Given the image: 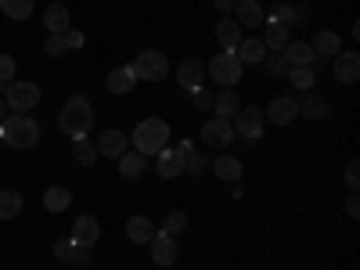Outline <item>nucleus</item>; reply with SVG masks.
Here are the masks:
<instances>
[{
  "label": "nucleus",
  "instance_id": "nucleus-1",
  "mask_svg": "<svg viewBox=\"0 0 360 270\" xmlns=\"http://www.w3.org/2000/svg\"><path fill=\"white\" fill-rule=\"evenodd\" d=\"M0 141H4L8 148H15V152H29V148H37V141H40L37 119L29 112L4 115V123H0Z\"/></svg>",
  "mask_w": 360,
  "mask_h": 270
},
{
  "label": "nucleus",
  "instance_id": "nucleus-2",
  "mask_svg": "<svg viewBox=\"0 0 360 270\" xmlns=\"http://www.w3.org/2000/svg\"><path fill=\"white\" fill-rule=\"evenodd\" d=\"M130 141H134V152H141L144 159L148 155H159L162 148H166V141H169V123H166V119H159V115L141 119L137 130L130 134Z\"/></svg>",
  "mask_w": 360,
  "mask_h": 270
},
{
  "label": "nucleus",
  "instance_id": "nucleus-3",
  "mask_svg": "<svg viewBox=\"0 0 360 270\" xmlns=\"http://www.w3.org/2000/svg\"><path fill=\"white\" fill-rule=\"evenodd\" d=\"M58 127H62V134H69L72 141L86 137L90 127H94V108H90V101L79 98V94L69 98V101L62 105V115H58Z\"/></svg>",
  "mask_w": 360,
  "mask_h": 270
},
{
  "label": "nucleus",
  "instance_id": "nucleus-4",
  "mask_svg": "<svg viewBox=\"0 0 360 270\" xmlns=\"http://www.w3.org/2000/svg\"><path fill=\"white\" fill-rule=\"evenodd\" d=\"M130 69H134V76L144 79V83H159V79H166L169 62H166V54H162V51H141V54H137V62H134Z\"/></svg>",
  "mask_w": 360,
  "mask_h": 270
},
{
  "label": "nucleus",
  "instance_id": "nucleus-5",
  "mask_svg": "<svg viewBox=\"0 0 360 270\" xmlns=\"http://www.w3.org/2000/svg\"><path fill=\"white\" fill-rule=\"evenodd\" d=\"M4 94H8L4 105L15 108V112H29V108H37V105H40V86H37V83H29V79H11Z\"/></svg>",
  "mask_w": 360,
  "mask_h": 270
},
{
  "label": "nucleus",
  "instance_id": "nucleus-6",
  "mask_svg": "<svg viewBox=\"0 0 360 270\" xmlns=\"http://www.w3.org/2000/svg\"><path fill=\"white\" fill-rule=\"evenodd\" d=\"M263 108H238V115L231 119V127H234V137H242L249 144H256L263 137Z\"/></svg>",
  "mask_w": 360,
  "mask_h": 270
},
{
  "label": "nucleus",
  "instance_id": "nucleus-7",
  "mask_svg": "<svg viewBox=\"0 0 360 270\" xmlns=\"http://www.w3.org/2000/svg\"><path fill=\"white\" fill-rule=\"evenodd\" d=\"M209 76H213L220 86H234L242 79V62H238L234 51H220L213 54V62H209Z\"/></svg>",
  "mask_w": 360,
  "mask_h": 270
},
{
  "label": "nucleus",
  "instance_id": "nucleus-8",
  "mask_svg": "<svg viewBox=\"0 0 360 270\" xmlns=\"http://www.w3.org/2000/svg\"><path fill=\"white\" fill-rule=\"evenodd\" d=\"M202 141L209 144V148H224L234 141V127H231V119H220V115H213V119H205L202 123Z\"/></svg>",
  "mask_w": 360,
  "mask_h": 270
},
{
  "label": "nucleus",
  "instance_id": "nucleus-9",
  "mask_svg": "<svg viewBox=\"0 0 360 270\" xmlns=\"http://www.w3.org/2000/svg\"><path fill=\"white\" fill-rule=\"evenodd\" d=\"M295 115H299V101L288 98V94H278L274 101L263 108V119H266V123H274V127H288Z\"/></svg>",
  "mask_w": 360,
  "mask_h": 270
},
{
  "label": "nucleus",
  "instance_id": "nucleus-10",
  "mask_svg": "<svg viewBox=\"0 0 360 270\" xmlns=\"http://www.w3.org/2000/svg\"><path fill=\"white\" fill-rule=\"evenodd\" d=\"M127 144H130V137H127L123 130H115V127H105L94 148H98V155H105V159H119V155L127 152Z\"/></svg>",
  "mask_w": 360,
  "mask_h": 270
},
{
  "label": "nucleus",
  "instance_id": "nucleus-11",
  "mask_svg": "<svg viewBox=\"0 0 360 270\" xmlns=\"http://www.w3.org/2000/svg\"><path fill=\"white\" fill-rule=\"evenodd\" d=\"M72 242H76V249H90V245H98V238H101V224L94 220V217H79L76 224H72Z\"/></svg>",
  "mask_w": 360,
  "mask_h": 270
},
{
  "label": "nucleus",
  "instance_id": "nucleus-12",
  "mask_svg": "<svg viewBox=\"0 0 360 270\" xmlns=\"http://www.w3.org/2000/svg\"><path fill=\"white\" fill-rule=\"evenodd\" d=\"M148 245H152V263H155V266H173V263H176V252H180V249H176V238L155 231V238H152Z\"/></svg>",
  "mask_w": 360,
  "mask_h": 270
},
{
  "label": "nucleus",
  "instance_id": "nucleus-13",
  "mask_svg": "<svg viewBox=\"0 0 360 270\" xmlns=\"http://www.w3.org/2000/svg\"><path fill=\"white\" fill-rule=\"evenodd\" d=\"M332 69H335V79L339 83H356L360 79V54L356 51H339L335 54V62H332Z\"/></svg>",
  "mask_w": 360,
  "mask_h": 270
},
{
  "label": "nucleus",
  "instance_id": "nucleus-14",
  "mask_svg": "<svg viewBox=\"0 0 360 270\" xmlns=\"http://www.w3.org/2000/svg\"><path fill=\"white\" fill-rule=\"evenodd\" d=\"M281 58L288 62V69H299V65H314V62H317L314 47H310V44H303V40H288V44L281 47Z\"/></svg>",
  "mask_w": 360,
  "mask_h": 270
},
{
  "label": "nucleus",
  "instance_id": "nucleus-15",
  "mask_svg": "<svg viewBox=\"0 0 360 270\" xmlns=\"http://www.w3.org/2000/svg\"><path fill=\"white\" fill-rule=\"evenodd\" d=\"M202 76H205V65L198 62V58H184V62L176 65V79L184 90H198L202 86Z\"/></svg>",
  "mask_w": 360,
  "mask_h": 270
},
{
  "label": "nucleus",
  "instance_id": "nucleus-16",
  "mask_svg": "<svg viewBox=\"0 0 360 270\" xmlns=\"http://www.w3.org/2000/svg\"><path fill=\"white\" fill-rule=\"evenodd\" d=\"M299 115L314 119V123H321V119H332V101L317 98V94H307L303 101H299Z\"/></svg>",
  "mask_w": 360,
  "mask_h": 270
},
{
  "label": "nucleus",
  "instance_id": "nucleus-17",
  "mask_svg": "<svg viewBox=\"0 0 360 270\" xmlns=\"http://www.w3.org/2000/svg\"><path fill=\"white\" fill-rule=\"evenodd\" d=\"M310 47H314L317 58H335L342 51V40H339V33H332V29H317Z\"/></svg>",
  "mask_w": 360,
  "mask_h": 270
},
{
  "label": "nucleus",
  "instance_id": "nucleus-18",
  "mask_svg": "<svg viewBox=\"0 0 360 270\" xmlns=\"http://www.w3.org/2000/svg\"><path fill=\"white\" fill-rule=\"evenodd\" d=\"M234 54H238V62H242V65H263L266 47H263V40L249 37V40H242V44L234 47Z\"/></svg>",
  "mask_w": 360,
  "mask_h": 270
},
{
  "label": "nucleus",
  "instance_id": "nucleus-19",
  "mask_svg": "<svg viewBox=\"0 0 360 270\" xmlns=\"http://www.w3.org/2000/svg\"><path fill=\"white\" fill-rule=\"evenodd\" d=\"M127 238H130L134 245H148L155 238V224L148 220V217H130L127 220Z\"/></svg>",
  "mask_w": 360,
  "mask_h": 270
},
{
  "label": "nucleus",
  "instance_id": "nucleus-20",
  "mask_svg": "<svg viewBox=\"0 0 360 270\" xmlns=\"http://www.w3.org/2000/svg\"><path fill=\"white\" fill-rule=\"evenodd\" d=\"M188 166H184V155H176V152H169V148H162L159 152V162H155V173L162 176V180H173V176H180Z\"/></svg>",
  "mask_w": 360,
  "mask_h": 270
},
{
  "label": "nucleus",
  "instance_id": "nucleus-21",
  "mask_svg": "<svg viewBox=\"0 0 360 270\" xmlns=\"http://www.w3.org/2000/svg\"><path fill=\"white\" fill-rule=\"evenodd\" d=\"M209 166H213V173L220 176V180H227V184H238V180H242V159H238V155H220L217 162H209Z\"/></svg>",
  "mask_w": 360,
  "mask_h": 270
},
{
  "label": "nucleus",
  "instance_id": "nucleus-22",
  "mask_svg": "<svg viewBox=\"0 0 360 270\" xmlns=\"http://www.w3.org/2000/svg\"><path fill=\"white\" fill-rule=\"evenodd\" d=\"M44 25H47L51 37H62L65 29H69V8H65V4H51V8L44 11Z\"/></svg>",
  "mask_w": 360,
  "mask_h": 270
},
{
  "label": "nucleus",
  "instance_id": "nucleus-23",
  "mask_svg": "<svg viewBox=\"0 0 360 270\" xmlns=\"http://www.w3.org/2000/svg\"><path fill=\"white\" fill-rule=\"evenodd\" d=\"M217 44H220L224 51H234L238 44H242V25H238L234 18L217 22Z\"/></svg>",
  "mask_w": 360,
  "mask_h": 270
},
{
  "label": "nucleus",
  "instance_id": "nucleus-24",
  "mask_svg": "<svg viewBox=\"0 0 360 270\" xmlns=\"http://www.w3.org/2000/svg\"><path fill=\"white\" fill-rule=\"evenodd\" d=\"M234 22L238 25H263L266 22V15H263V8L256 4V0H238V4H234Z\"/></svg>",
  "mask_w": 360,
  "mask_h": 270
},
{
  "label": "nucleus",
  "instance_id": "nucleus-25",
  "mask_svg": "<svg viewBox=\"0 0 360 270\" xmlns=\"http://www.w3.org/2000/svg\"><path fill=\"white\" fill-rule=\"evenodd\" d=\"M213 108H217L220 119H234L238 108H242V98H238V90H234V86H224V94L213 98Z\"/></svg>",
  "mask_w": 360,
  "mask_h": 270
},
{
  "label": "nucleus",
  "instance_id": "nucleus-26",
  "mask_svg": "<svg viewBox=\"0 0 360 270\" xmlns=\"http://www.w3.org/2000/svg\"><path fill=\"white\" fill-rule=\"evenodd\" d=\"M134 83H137V76H134L130 65H119V69L108 72V90H112V94H130Z\"/></svg>",
  "mask_w": 360,
  "mask_h": 270
},
{
  "label": "nucleus",
  "instance_id": "nucleus-27",
  "mask_svg": "<svg viewBox=\"0 0 360 270\" xmlns=\"http://www.w3.org/2000/svg\"><path fill=\"white\" fill-rule=\"evenodd\" d=\"M69 202H72V191L62 188V184H54V188L44 191V209H47V213H65Z\"/></svg>",
  "mask_w": 360,
  "mask_h": 270
},
{
  "label": "nucleus",
  "instance_id": "nucleus-28",
  "mask_svg": "<svg viewBox=\"0 0 360 270\" xmlns=\"http://www.w3.org/2000/svg\"><path fill=\"white\" fill-rule=\"evenodd\" d=\"M263 25H266V37H263V47H266V51H281V47L288 44V25H281L278 18H266Z\"/></svg>",
  "mask_w": 360,
  "mask_h": 270
},
{
  "label": "nucleus",
  "instance_id": "nucleus-29",
  "mask_svg": "<svg viewBox=\"0 0 360 270\" xmlns=\"http://www.w3.org/2000/svg\"><path fill=\"white\" fill-rule=\"evenodd\" d=\"M144 169H148V159L141 152H123L119 155V173H123L127 180H137Z\"/></svg>",
  "mask_w": 360,
  "mask_h": 270
},
{
  "label": "nucleus",
  "instance_id": "nucleus-30",
  "mask_svg": "<svg viewBox=\"0 0 360 270\" xmlns=\"http://www.w3.org/2000/svg\"><path fill=\"white\" fill-rule=\"evenodd\" d=\"M22 205H25V198H22L18 191L4 188V191H0V220H11V217H18V213H22Z\"/></svg>",
  "mask_w": 360,
  "mask_h": 270
},
{
  "label": "nucleus",
  "instance_id": "nucleus-31",
  "mask_svg": "<svg viewBox=\"0 0 360 270\" xmlns=\"http://www.w3.org/2000/svg\"><path fill=\"white\" fill-rule=\"evenodd\" d=\"M0 11H4L11 22H25L33 15V0H0Z\"/></svg>",
  "mask_w": 360,
  "mask_h": 270
},
{
  "label": "nucleus",
  "instance_id": "nucleus-32",
  "mask_svg": "<svg viewBox=\"0 0 360 270\" xmlns=\"http://www.w3.org/2000/svg\"><path fill=\"white\" fill-rule=\"evenodd\" d=\"M188 227V213H184V209H169V213L162 217V234H169V238H176L180 231H184Z\"/></svg>",
  "mask_w": 360,
  "mask_h": 270
},
{
  "label": "nucleus",
  "instance_id": "nucleus-33",
  "mask_svg": "<svg viewBox=\"0 0 360 270\" xmlns=\"http://www.w3.org/2000/svg\"><path fill=\"white\" fill-rule=\"evenodd\" d=\"M72 159H76L79 166H94V162H98V148L90 144L86 137H79V141H72Z\"/></svg>",
  "mask_w": 360,
  "mask_h": 270
},
{
  "label": "nucleus",
  "instance_id": "nucleus-34",
  "mask_svg": "<svg viewBox=\"0 0 360 270\" xmlns=\"http://www.w3.org/2000/svg\"><path fill=\"white\" fill-rule=\"evenodd\" d=\"M288 79H292L299 90H310V86H314V65H299V69H288Z\"/></svg>",
  "mask_w": 360,
  "mask_h": 270
},
{
  "label": "nucleus",
  "instance_id": "nucleus-35",
  "mask_svg": "<svg viewBox=\"0 0 360 270\" xmlns=\"http://www.w3.org/2000/svg\"><path fill=\"white\" fill-rule=\"evenodd\" d=\"M263 69H266L270 76H281V72H288V62L281 58V51H266V58H263Z\"/></svg>",
  "mask_w": 360,
  "mask_h": 270
},
{
  "label": "nucleus",
  "instance_id": "nucleus-36",
  "mask_svg": "<svg viewBox=\"0 0 360 270\" xmlns=\"http://www.w3.org/2000/svg\"><path fill=\"white\" fill-rule=\"evenodd\" d=\"M76 242H72V238H62V242H58L54 245V259H62V263H69V259H76Z\"/></svg>",
  "mask_w": 360,
  "mask_h": 270
},
{
  "label": "nucleus",
  "instance_id": "nucleus-37",
  "mask_svg": "<svg viewBox=\"0 0 360 270\" xmlns=\"http://www.w3.org/2000/svg\"><path fill=\"white\" fill-rule=\"evenodd\" d=\"M11 79H15V58L0 54V83H11Z\"/></svg>",
  "mask_w": 360,
  "mask_h": 270
},
{
  "label": "nucleus",
  "instance_id": "nucleus-38",
  "mask_svg": "<svg viewBox=\"0 0 360 270\" xmlns=\"http://www.w3.org/2000/svg\"><path fill=\"white\" fill-rule=\"evenodd\" d=\"M184 166H188V173H205V169H209V159L198 155V152H191V155L184 159Z\"/></svg>",
  "mask_w": 360,
  "mask_h": 270
},
{
  "label": "nucleus",
  "instance_id": "nucleus-39",
  "mask_svg": "<svg viewBox=\"0 0 360 270\" xmlns=\"http://www.w3.org/2000/svg\"><path fill=\"white\" fill-rule=\"evenodd\" d=\"M62 40H65V51H76V47H83V40H86V37L79 33V29H72V25H69L65 33H62Z\"/></svg>",
  "mask_w": 360,
  "mask_h": 270
},
{
  "label": "nucleus",
  "instance_id": "nucleus-40",
  "mask_svg": "<svg viewBox=\"0 0 360 270\" xmlns=\"http://www.w3.org/2000/svg\"><path fill=\"white\" fill-rule=\"evenodd\" d=\"M44 51H47L51 58H62V54H65V40H62V37H51V33H47V44H44Z\"/></svg>",
  "mask_w": 360,
  "mask_h": 270
},
{
  "label": "nucleus",
  "instance_id": "nucleus-41",
  "mask_svg": "<svg viewBox=\"0 0 360 270\" xmlns=\"http://www.w3.org/2000/svg\"><path fill=\"white\" fill-rule=\"evenodd\" d=\"M346 184H349V191H356V184H360V162L346 166Z\"/></svg>",
  "mask_w": 360,
  "mask_h": 270
},
{
  "label": "nucleus",
  "instance_id": "nucleus-42",
  "mask_svg": "<svg viewBox=\"0 0 360 270\" xmlns=\"http://www.w3.org/2000/svg\"><path fill=\"white\" fill-rule=\"evenodd\" d=\"M191 94H195V105L198 108H213V94H209V90L198 86V90H191Z\"/></svg>",
  "mask_w": 360,
  "mask_h": 270
},
{
  "label": "nucleus",
  "instance_id": "nucleus-43",
  "mask_svg": "<svg viewBox=\"0 0 360 270\" xmlns=\"http://www.w3.org/2000/svg\"><path fill=\"white\" fill-rule=\"evenodd\" d=\"M346 217H349V220H356V217H360V198H356V191L346 198Z\"/></svg>",
  "mask_w": 360,
  "mask_h": 270
},
{
  "label": "nucleus",
  "instance_id": "nucleus-44",
  "mask_svg": "<svg viewBox=\"0 0 360 270\" xmlns=\"http://www.w3.org/2000/svg\"><path fill=\"white\" fill-rule=\"evenodd\" d=\"M191 152H195V144H191V141H180V144H176V155H184V159H188Z\"/></svg>",
  "mask_w": 360,
  "mask_h": 270
},
{
  "label": "nucleus",
  "instance_id": "nucleus-45",
  "mask_svg": "<svg viewBox=\"0 0 360 270\" xmlns=\"http://www.w3.org/2000/svg\"><path fill=\"white\" fill-rule=\"evenodd\" d=\"M213 4H217V11H224V15L234 11V0H213Z\"/></svg>",
  "mask_w": 360,
  "mask_h": 270
},
{
  "label": "nucleus",
  "instance_id": "nucleus-46",
  "mask_svg": "<svg viewBox=\"0 0 360 270\" xmlns=\"http://www.w3.org/2000/svg\"><path fill=\"white\" fill-rule=\"evenodd\" d=\"M4 108H8V105H4V101H0V119H4Z\"/></svg>",
  "mask_w": 360,
  "mask_h": 270
}]
</instances>
